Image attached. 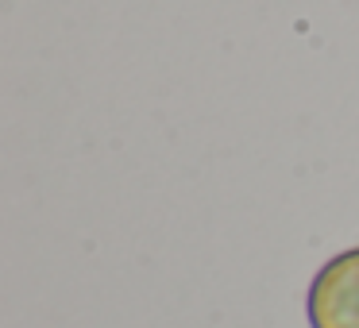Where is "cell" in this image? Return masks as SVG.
Here are the masks:
<instances>
[{"label":"cell","instance_id":"obj_1","mask_svg":"<svg viewBox=\"0 0 359 328\" xmlns=\"http://www.w3.org/2000/svg\"><path fill=\"white\" fill-rule=\"evenodd\" d=\"M309 328H359V247L332 255L305 294Z\"/></svg>","mask_w":359,"mask_h":328}]
</instances>
